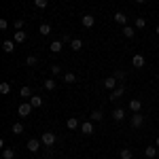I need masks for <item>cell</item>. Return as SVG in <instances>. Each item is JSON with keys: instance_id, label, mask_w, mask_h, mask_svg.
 Masks as SVG:
<instances>
[{"instance_id": "6da1fadb", "label": "cell", "mask_w": 159, "mask_h": 159, "mask_svg": "<svg viewBox=\"0 0 159 159\" xmlns=\"http://www.w3.org/2000/svg\"><path fill=\"white\" fill-rule=\"evenodd\" d=\"M40 142L45 144V148H51L53 144H55V134H53V132H43V136H40Z\"/></svg>"}, {"instance_id": "7a4b0ae2", "label": "cell", "mask_w": 159, "mask_h": 159, "mask_svg": "<svg viewBox=\"0 0 159 159\" xmlns=\"http://www.w3.org/2000/svg\"><path fill=\"white\" fill-rule=\"evenodd\" d=\"M32 110H34V106H32L30 102H24V104H19L17 115H19V117H30V115H32Z\"/></svg>"}, {"instance_id": "3957f363", "label": "cell", "mask_w": 159, "mask_h": 159, "mask_svg": "<svg viewBox=\"0 0 159 159\" xmlns=\"http://www.w3.org/2000/svg\"><path fill=\"white\" fill-rule=\"evenodd\" d=\"M93 24H96V17H93L91 13H85V15L81 17V25H83V28H93Z\"/></svg>"}, {"instance_id": "277c9868", "label": "cell", "mask_w": 159, "mask_h": 159, "mask_svg": "<svg viewBox=\"0 0 159 159\" xmlns=\"http://www.w3.org/2000/svg\"><path fill=\"white\" fill-rule=\"evenodd\" d=\"M40 144H43V142H40L38 138H30V140H28V151H30V153H36V151H40Z\"/></svg>"}, {"instance_id": "5b68a950", "label": "cell", "mask_w": 159, "mask_h": 159, "mask_svg": "<svg viewBox=\"0 0 159 159\" xmlns=\"http://www.w3.org/2000/svg\"><path fill=\"white\" fill-rule=\"evenodd\" d=\"M142 123H144V117L140 115V112H132V127H142Z\"/></svg>"}, {"instance_id": "8992f818", "label": "cell", "mask_w": 159, "mask_h": 159, "mask_svg": "<svg viewBox=\"0 0 159 159\" xmlns=\"http://www.w3.org/2000/svg\"><path fill=\"white\" fill-rule=\"evenodd\" d=\"M81 134H85V136H91V134H93V121L81 123Z\"/></svg>"}, {"instance_id": "52a82bcc", "label": "cell", "mask_w": 159, "mask_h": 159, "mask_svg": "<svg viewBox=\"0 0 159 159\" xmlns=\"http://www.w3.org/2000/svg\"><path fill=\"white\" fill-rule=\"evenodd\" d=\"M102 83H104V87H106V89H110V91H112V89H117V83H119V81H117L115 76H106Z\"/></svg>"}, {"instance_id": "ba28073f", "label": "cell", "mask_w": 159, "mask_h": 159, "mask_svg": "<svg viewBox=\"0 0 159 159\" xmlns=\"http://www.w3.org/2000/svg\"><path fill=\"white\" fill-rule=\"evenodd\" d=\"M129 110H132V112H140V110H142V102L136 100V98H132L129 100Z\"/></svg>"}, {"instance_id": "9c48e42d", "label": "cell", "mask_w": 159, "mask_h": 159, "mask_svg": "<svg viewBox=\"0 0 159 159\" xmlns=\"http://www.w3.org/2000/svg\"><path fill=\"white\" fill-rule=\"evenodd\" d=\"M115 24L125 25V24H127V15H125V13H121V11H117V13H115Z\"/></svg>"}, {"instance_id": "30bf717a", "label": "cell", "mask_w": 159, "mask_h": 159, "mask_svg": "<svg viewBox=\"0 0 159 159\" xmlns=\"http://www.w3.org/2000/svg\"><path fill=\"white\" fill-rule=\"evenodd\" d=\"M123 93H125V87L119 85L117 89H112V91H110V100H119V98L123 96Z\"/></svg>"}, {"instance_id": "8fae6325", "label": "cell", "mask_w": 159, "mask_h": 159, "mask_svg": "<svg viewBox=\"0 0 159 159\" xmlns=\"http://www.w3.org/2000/svg\"><path fill=\"white\" fill-rule=\"evenodd\" d=\"M132 66H134V68H142V66H144V55H140V53L134 55V57H132Z\"/></svg>"}, {"instance_id": "7c38bea8", "label": "cell", "mask_w": 159, "mask_h": 159, "mask_svg": "<svg viewBox=\"0 0 159 159\" xmlns=\"http://www.w3.org/2000/svg\"><path fill=\"white\" fill-rule=\"evenodd\" d=\"M2 51L4 53H13L15 51V40H4L2 43Z\"/></svg>"}, {"instance_id": "4fadbf2b", "label": "cell", "mask_w": 159, "mask_h": 159, "mask_svg": "<svg viewBox=\"0 0 159 159\" xmlns=\"http://www.w3.org/2000/svg\"><path fill=\"white\" fill-rule=\"evenodd\" d=\"M49 49H51V53H60V51L64 49V43H61V40H53L49 45Z\"/></svg>"}, {"instance_id": "5bb4252c", "label": "cell", "mask_w": 159, "mask_h": 159, "mask_svg": "<svg viewBox=\"0 0 159 159\" xmlns=\"http://www.w3.org/2000/svg\"><path fill=\"white\" fill-rule=\"evenodd\" d=\"M66 127H68V129H79V127H81V123H79L76 117H70V119L66 121Z\"/></svg>"}, {"instance_id": "9a60e30c", "label": "cell", "mask_w": 159, "mask_h": 159, "mask_svg": "<svg viewBox=\"0 0 159 159\" xmlns=\"http://www.w3.org/2000/svg\"><path fill=\"white\" fill-rule=\"evenodd\" d=\"M121 32H123V36H125V38H134V34H136V30L132 28V25H123Z\"/></svg>"}, {"instance_id": "2e32d148", "label": "cell", "mask_w": 159, "mask_h": 159, "mask_svg": "<svg viewBox=\"0 0 159 159\" xmlns=\"http://www.w3.org/2000/svg\"><path fill=\"white\" fill-rule=\"evenodd\" d=\"M112 119H115V121H123V119H125V110L123 108H115L112 110Z\"/></svg>"}, {"instance_id": "e0dca14e", "label": "cell", "mask_w": 159, "mask_h": 159, "mask_svg": "<svg viewBox=\"0 0 159 159\" xmlns=\"http://www.w3.org/2000/svg\"><path fill=\"white\" fill-rule=\"evenodd\" d=\"M157 151H159L157 147H151V144H148V147L144 148V157H148V159H153V157H155V155H157Z\"/></svg>"}, {"instance_id": "ac0fdd59", "label": "cell", "mask_w": 159, "mask_h": 159, "mask_svg": "<svg viewBox=\"0 0 159 159\" xmlns=\"http://www.w3.org/2000/svg\"><path fill=\"white\" fill-rule=\"evenodd\" d=\"M102 119H104V112H102V110H93V112H91V115H89V121H102Z\"/></svg>"}, {"instance_id": "d6986e66", "label": "cell", "mask_w": 159, "mask_h": 159, "mask_svg": "<svg viewBox=\"0 0 159 159\" xmlns=\"http://www.w3.org/2000/svg\"><path fill=\"white\" fill-rule=\"evenodd\" d=\"M70 49H72V51H81V49H83V40H81V38H72Z\"/></svg>"}, {"instance_id": "ffe728a7", "label": "cell", "mask_w": 159, "mask_h": 159, "mask_svg": "<svg viewBox=\"0 0 159 159\" xmlns=\"http://www.w3.org/2000/svg\"><path fill=\"white\" fill-rule=\"evenodd\" d=\"M38 32H40V36H49V34H51V25L49 24H40Z\"/></svg>"}, {"instance_id": "44dd1931", "label": "cell", "mask_w": 159, "mask_h": 159, "mask_svg": "<svg viewBox=\"0 0 159 159\" xmlns=\"http://www.w3.org/2000/svg\"><path fill=\"white\" fill-rule=\"evenodd\" d=\"M13 40H15V43H24V40H25V32H24V30H15Z\"/></svg>"}, {"instance_id": "7402d4cb", "label": "cell", "mask_w": 159, "mask_h": 159, "mask_svg": "<svg viewBox=\"0 0 159 159\" xmlns=\"http://www.w3.org/2000/svg\"><path fill=\"white\" fill-rule=\"evenodd\" d=\"M121 159H134V151L132 148H121Z\"/></svg>"}, {"instance_id": "603a6c76", "label": "cell", "mask_w": 159, "mask_h": 159, "mask_svg": "<svg viewBox=\"0 0 159 159\" xmlns=\"http://www.w3.org/2000/svg\"><path fill=\"white\" fill-rule=\"evenodd\" d=\"M30 104H32L34 108H40V106H43V98H40V96H32V98H30Z\"/></svg>"}, {"instance_id": "cb8c5ba5", "label": "cell", "mask_w": 159, "mask_h": 159, "mask_svg": "<svg viewBox=\"0 0 159 159\" xmlns=\"http://www.w3.org/2000/svg\"><path fill=\"white\" fill-rule=\"evenodd\" d=\"M2 159H15V148H4L2 151Z\"/></svg>"}, {"instance_id": "d4e9b609", "label": "cell", "mask_w": 159, "mask_h": 159, "mask_svg": "<svg viewBox=\"0 0 159 159\" xmlns=\"http://www.w3.org/2000/svg\"><path fill=\"white\" fill-rule=\"evenodd\" d=\"M9 91H11V83H7V81H2V83H0V93H2V96H7Z\"/></svg>"}, {"instance_id": "484cf974", "label": "cell", "mask_w": 159, "mask_h": 159, "mask_svg": "<svg viewBox=\"0 0 159 159\" xmlns=\"http://www.w3.org/2000/svg\"><path fill=\"white\" fill-rule=\"evenodd\" d=\"M19 93H21V98H32V89L28 85H24L21 89H19Z\"/></svg>"}, {"instance_id": "4316f807", "label": "cell", "mask_w": 159, "mask_h": 159, "mask_svg": "<svg viewBox=\"0 0 159 159\" xmlns=\"http://www.w3.org/2000/svg\"><path fill=\"white\" fill-rule=\"evenodd\" d=\"M74 81H76L74 72H64V83H74Z\"/></svg>"}, {"instance_id": "83f0119b", "label": "cell", "mask_w": 159, "mask_h": 159, "mask_svg": "<svg viewBox=\"0 0 159 159\" xmlns=\"http://www.w3.org/2000/svg\"><path fill=\"white\" fill-rule=\"evenodd\" d=\"M13 134L15 136H19V134H24V125H21V123H13Z\"/></svg>"}, {"instance_id": "f1b7e54d", "label": "cell", "mask_w": 159, "mask_h": 159, "mask_svg": "<svg viewBox=\"0 0 159 159\" xmlns=\"http://www.w3.org/2000/svg\"><path fill=\"white\" fill-rule=\"evenodd\" d=\"M43 85H45V89H47V91H53V89H55V85H57V83H55V81H53V79H47V81H45V83H43Z\"/></svg>"}, {"instance_id": "f546056e", "label": "cell", "mask_w": 159, "mask_h": 159, "mask_svg": "<svg viewBox=\"0 0 159 159\" xmlns=\"http://www.w3.org/2000/svg\"><path fill=\"white\" fill-rule=\"evenodd\" d=\"M25 64H28V66H36L38 57H36V55H28V57H25Z\"/></svg>"}, {"instance_id": "4dcf8cb0", "label": "cell", "mask_w": 159, "mask_h": 159, "mask_svg": "<svg viewBox=\"0 0 159 159\" xmlns=\"http://www.w3.org/2000/svg\"><path fill=\"white\" fill-rule=\"evenodd\" d=\"M34 4H36V9H47L49 0H34Z\"/></svg>"}, {"instance_id": "1f68e13d", "label": "cell", "mask_w": 159, "mask_h": 159, "mask_svg": "<svg viewBox=\"0 0 159 159\" xmlns=\"http://www.w3.org/2000/svg\"><path fill=\"white\" fill-rule=\"evenodd\" d=\"M112 76H115L117 81H123V79H125V72H123V70H115V74H112Z\"/></svg>"}, {"instance_id": "d6a6232c", "label": "cell", "mask_w": 159, "mask_h": 159, "mask_svg": "<svg viewBox=\"0 0 159 159\" xmlns=\"http://www.w3.org/2000/svg\"><path fill=\"white\" fill-rule=\"evenodd\" d=\"M13 28H15V30H21V28H24V19H15V21H13Z\"/></svg>"}, {"instance_id": "836d02e7", "label": "cell", "mask_w": 159, "mask_h": 159, "mask_svg": "<svg viewBox=\"0 0 159 159\" xmlns=\"http://www.w3.org/2000/svg\"><path fill=\"white\" fill-rule=\"evenodd\" d=\"M51 72H53V74H60L61 72V66H60V64H51Z\"/></svg>"}, {"instance_id": "e575fe53", "label": "cell", "mask_w": 159, "mask_h": 159, "mask_svg": "<svg viewBox=\"0 0 159 159\" xmlns=\"http://www.w3.org/2000/svg\"><path fill=\"white\" fill-rule=\"evenodd\" d=\"M144 25H147L144 17H138V19H136V28H144Z\"/></svg>"}, {"instance_id": "d590c367", "label": "cell", "mask_w": 159, "mask_h": 159, "mask_svg": "<svg viewBox=\"0 0 159 159\" xmlns=\"http://www.w3.org/2000/svg\"><path fill=\"white\" fill-rule=\"evenodd\" d=\"M9 28V21L7 19H0V30H7Z\"/></svg>"}, {"instance_id": "8d00e7d4", "label": "cell", "mask_w": 159, "mask_h": 159, "mask_svg": "<svg viewBox=\"0 0 159 159\" xmlns=\"http://www.w3.org/2000/svg\"><path fill=\"white\" fill-rule=\"evenodd\" d=\"M61 43H72V38L68 36V34H64V36H61Z\"/></svg>"}, {"instance_id": "74e56055", "label": "cell", "mask_w": 159, "mask_h": 159, "mask_svg": "<svg viewBox=\"0 0 159 159\" xmlns=\"http://www.w3.org/2000/svg\"><path fill=\"white\" fill-rule=\"evenodd\" d=\"M155 147L159 148V136H157V138H155Z\"/></svg>"}, {"instance_id": "f35d334b", "label": "cell", "mask_w": 159, "mask_h": 159, "mask_svg": "<svg viewBox=\"0 0 159 159\" xmlns=\"http://www.w3.org/2000/svg\"><path fill=\"white\" fill-rule=\"evenodd\" d=\"M136 2H138V4H144V2H147V0H136Z\"/></svg>"}, {"instance_id": "ab89813d", "label": "cell", "mask_w": 159, "mask_h": 159, "mask_svg": "<svg viewBox=\"0 0 159 159\" xmlns=\"http://www.w3.org/2000/svg\"><path fill=\"white\" fill-rule=\"evenodd\" d=\"M155 34H157V36H159V25H157V28H155Z\"/></svg>"}]
</instances>
